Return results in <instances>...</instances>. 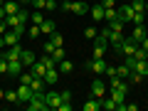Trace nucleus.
<instances>
[{"label":"nucleus","instance_id":"1","mask_svg":"<svg viewBox=\"0 0 148 111\" xmlns=\"http://www.w3.org/2000/svg\"><path fill=\"white\" fill-rule=\"evenodd\" d=\"M101 35L109 40V45H114V52H121V45H123V40H126L121 30H111V27H106Z\"/></svg>","mask_w":148,"mask_h":111},{"label":"nucleus","instance_id":"2","mask_svg":"<svg viewBox=\"0 0 148 111\" xmlns=\"http://www.w3.org/2000/svg\"><path fill=\"white\" fill-rule=\"evenodd\" d=\"M27 109L30 111H49L47 101H45V91H32V99L27 101Z\"/></svg>","mask_w":148,"mask_h":111},{"label":"nucleus","instance_id":"3","mask_svg":"<svg viewBox=\"0 0 148 111\" xmlns=\"http://www.w3.org/2000/svg\"><path fill=\"white\" fill-rule=\"evenodd\" d=\"M45 101H47L49 109H57V106L62 104V94H59V91H45Z\"/></svg>","mask_w":148,"mask_h":111},{"label":"nucleus","instance_id":"4","mask_svg":"<svg viewBox=\"0 0 148 111\" xmlns=\"http://www.w3.org/2000/svg\"><path fill=\"white\" fill-rule=\"evenodd\" d=\"M136 49H138V42H136V40H131V37H126L123 45H121V54H123V57H131Z\"/></svg>","mask_w":148,"mask_h":111},{"label":"nucleus","instance_id":"5","mask_svg":"<svg viewBox=\"0 0 148 111\" xmlns=\"http://www.w3.org/2000/svg\"><path fill=\"white\" fill-rule=\"evenodd\" d=\"M86 69L94 72V74H104L106 72V62L104 59H89V62H86Z\"/></svg>","mask_w":148,"mask_h":111},{"label":"nucleus","instance_id":"6","mask_svg":"<svg viewBox=\"0 0 148 111\" xmlns=\"http://www.w3.org/2000/svg\"><path fill=\"white\" fill-rule=\"evenodd\" d=\"M22 67H25V64H22L20 59H8V74H10V77H20Z\"/></svg>","mask_w":148,"mask_h":111},{"label":"nucleus","instance_id":"7","mask_svg":"<svg viewBox=\"0 0 148 111\" xmlns=\"http://www.w3.org/2000/svg\"><path fill=\"white\" fill-rule=\"evenodd\" d=\"M91 96H96V99H104L106 96V84L101 79H94V84H91Z\"/></svg>","mask_w":148,"mask_h":111},{"label":"nucleus","instance_id":"8","mask_svg":"<svg viewBox=\"0 0 148 111\" xmlns=\"http://www.w3.org/2000/svg\"><path fill=\"white\" fill-rule=\"evenodd\" d=\"M17 99H20V104H27V101L32 99V86L30 84H20V89H17Z\"/></svg>","mask_w":148,"mask_h":111},{"label":"nucleus","instance_id":"9","mask_svg":"<svg viewBox=\"0 0 148 111\" xmlns=\"http://www.w3.org/2000/svg\"><path fill=\"white\" fill-rule=\"evenodd\" d=\"M3 37H5V47H12V45H17V42H20V37H22V35H20V32H15V30L10 27V30H8Z\"/></svg>","mask_w":148,"mask_h":111},{"label":"nucleus","instance_id":"10","mask_svg":"<svg viewBox=\"0 0 148 111\" xmlns=\"http://www.w3.org/2000/svg\"><path fill=\"white\" fill-rule=\"evenodd\" d=\"M119 17H121L126 25H131V20H133V8H131V5H121V8H119Z\"/></svg>","mask_w":148,"mask_h":111},{"label":"nucleus","instance_id":"11","mask_svg":"<svg viewBox=\"0 0 148 111\" xmlns=\"http://www.w3.org/2000/svg\"><path fill=\"white\" fill-rule=\"evenodd\" d=\"M72 12H74L77 17H82V15L89 12V5H86L84 0H77V3H72Z\"/></svg>","mask_w":148,"mask_h":111},{"label":"nucleus","instance_id":"12","mask_svg":"<svg viewBox=\"0 0 148 111\" xmlns=\"http://www.w3.org/2000/svg\"><path fill=\"white\" fill-rule=\"evenodd\" d=\"M3 54H5L8 59H20V54H22V47H20V42H17V45H12V47H8Z\"/></svg>","mask_w":148,"mask_h":111},{"label":"nucleus","instance_id":"13","mask_svg":"<svg viewBox=\"0 0 148 111\" xmlns=\"http://www.w3.org/2000/svg\"><path fill=\"white\" fill-rule=\"evenodd\" d=\"M89 15L94 17V22H104V5H94V8H89Z\"/></svg>","mask_w":148,"mask_h":111},{"label":"nucleus","instance_id":"14","mask_svg":"<svg viewBox=\"0 0 148 111\" xmlns=\"http://www.w3.org/2000/svg\"><path fill=\"white\" fill-rule=\"evenodd\" d=\"M57 79H59V72L54 67H49L47 72H45V84H57Z\"/></svg>","mask_w":148,"mask_h":111},{"label":"nucleus","instance_id":"15","mask_svg":"<svg viewBox=\"0 0 148 111\" xmlns=\"http://www.w3.org/2000/svg\"><path fill=\"white\" fill-rule=\"evenodd\" d=\"M82 109H84V111H99V109H101V99H96V96H91V99L86 101V104L82 106Z\"/></svg>","mask_w":148,"mask_h":111},{"label":"nucleus","instance_id":"16","mask_svg":"<svg viewBox=\"0 0 148 111\" xmlns=\"http://www.w3.org/2000/svg\"><path fill=\"white\" fill-rule=\"evenodd\" d=\"M3 8H5L8 15H15V12L20 10V3H15V0H5V3H3Z\"/></svg>","mask_w":148,"mask_h":111},{"label":"nucleus","instance_id":"17","mask_svg":"<svg viewBox=\"0 0 148 111\" xmlns=\"http://www.w3.org/2000/svg\"><path fill=\"white\" fill-rule=\"evenodd\" d=\"M143 37H146V27H143V25H136V27H133V35H131V40H136V42L141 45V40H143Z\"/></svg>","mask_w":148,"mask_h":111},{"label":"nucleus","instance_id":"18","mask_svg":"<svg viewBox=\"0 0 148 111\" xmlns=\"http://www.w3.org/2000/svg\"><path fill=\"white\" fill-rule=\"evenodd\" d=\"M45 72H47V67H45V64L37 59V62L32 64V77H45Z\"/></svg>","mask_w":148,"mask_h":111},{"label":"nucleus","instance_id":"19","mask_svg":"<svg viewBox=\"0 0 148 111\" xmlns=\"http://www.w3.org/2000/svg\"><path fill=\"white\" fill-rule=\"evenodd\" d=\"M126 94H128V91H121V89H111V99L116 101V104H123V101H126Z\"/></svg>","mask_w":148,"mask_h":111},{"label":"nucleus","instance_id":"20","mask_svg":"<svg viewBox=\"0 0 148 111\" xmlns=\"http://www.w3.org/2000/svg\"><path fill=\"white\" fill-rule=\"evenodd\" d=\"M20 62H22V64H35L37 59H35V54H32L30 49H22V54H20Z\"/></svg>","mask_w":148,"mask_h":111},{"label":"nucleus","instance_id":"21","mask_svg":"<svg viewBox=\"0 0 148 111\" xmlns=\"http://www.w3.org/2000/svg\"><path fill=\"white\" fill-rule=\"evenodd\" d=\"M49 42H52L54 47H62V45H64V37H62V32H52V35H49Z\"/></svg>","mask_w":148,"mask_h":111},{"label":"nucleus","instance_id":"22","mask_svg":"<svg viewBox=\"0 0 148 111\" xmlns=\"http://www.w3.org/2000/svg\"><path fill=\"white\" fill-rule=\"evenodd\" d=\"M101 109H106V111H116V101L111 99V96H109V99L104 96V99H101Z\"/></svg>","mask_w":148,"mask_h":111},{"label":"nucleus","instance_id":"23","mask_svg":"<svg viewBox=\"0 0 148 111\" xmlns=\"http://www.w3.org/2000/svg\"><path fill=\"white\" fill-rule=\"evenodd\" d=\"M40 30H42L45 35H52V32H54V20H45L42 25H40Z\"/></svg>","mask_w":148,"mask_h":111},{"label":"nucleus","instance_id":"24","mask_svg":"<svg viewBox=\"0 0 148 111\" xmlns=\"http://www.w3.org/2000/svg\"><path fill=\"white\" fill-rule=\"evenodd\" d=\"M136 72L143 74V77H148V59H141V62H136Z\"/></svg>","mask_w":148,"mask_h":111},{"label":"nucleus","instance_id":"25","mask_svg":"<svg viewBox=\"0 0 148 111\" xmlns=\"http://www.w3.org/2000/svg\"><path fill=\"white\" fill-rule=\"evenodd\" d=\"M146 12H136L133 10V20H131V25H143V22H146Z\"/></svg>","mask_w":148,"mask_h":111},{"label":"nucleus","instance_id":"26","mask_svg":"<svg viewBox=\"0 0 148 111\" xmlns=\"http://www.w3.org/2000/svg\"><path fill=\"white\" fill-rule=\"evenodd\" d=\"M133 69H128L126 64H121V67H116V77H121V79H128V74H131Z\"/></svg>","mask_w":148,"mask_h":111},{"label":"nucleus","instance_id":"27","mask_svg":"<svg viewBox=\"0 0 148 111\" xmlns=\"http://www.w3.org/2000/svg\"><path fill=\"white\" fill-rule=\"evenodd\" d=\"M72 69H74V64L69 62V59H62V62H59V72H62V74H69Z\"/></svg>","mask_w":148,"mask_h":111},{"label":"nucleus","instance_id":"28","mask_svg":"<svg viewBox=\"0 0 148 111\" xmlns=\"http://www.w3.org/2000/svg\"><path fill=\"white\" fill-rule=\"evenodd\" d=\"M52 59H54V64H59L62 59H67V54H64V49H62V47H57V49L52 52Z\"/></svg>","mask_w":148,"mask_h":111},{"label":"nucleus","instance_id":"29","mask_svg":"<svg viewBox=\"0 0 148 111\" xmlns=\"http://www.w3.org/2000/svg\"><path fill=\"white\" fill-rule=\"evenodd\" d=\"M143 79H146V77H143V74H138V72H136V69H133V72H131V74H128V82H131V84H141V82H143Z\"/></svg>","mask_w":148,"mask_h":111},{"label":"nucleus","instance_id":"30","mask_svg":"<svg viewBox=\"0 0 148 111\" xmlns=\"http://www.w3.org/2000/svg\"><path fill=\"white\" fill-rule=\"evenodd\" d=\"M30 20H32V25H42V22H45V15H42L40 10H35V12L30 15Z\"/></svg>","mask_w":148,"mask_h":111},{"label":"nucleus","instance_id":"31","mask_svg":"<svg viewBox=\"0 0 148 111\" xmlns=\"http://www.w3.org/2000/svg\"><path fill=\"white\" fill-rule=\"evenodd\" d=\"M123 25H126V22H123L121 17H114V20L109 22V27H111V30H123Z\"/></svg>","mask_w":148,"mask_h":111},{"label":"nucleus","instance_id":"32","mask_svg":"<svg viewBox=\"0 0 148 111\" xmlns=\"http://www.w3.org/2000/svg\"><path fill=\"white\" fill-rule=\"evenodd\" d=\"M131 8H133L136 12H146V0H133Z\"/></svg>","mask_w":148,"mask_h":111},{"label":"nucleus","instance_id":"33","mask_svg":"<svg viewBox=\"0 0 148 111\" xmlns=\"http://www.w3.org/2000/svg\"><path fill=\"white\" fill-rule=\"evenodd\" d=\"M84 37H86V40H96V37H99V30H96V27H86Z\"/></svg>","mask_w":148,"mask_h":111},{"label":"nucleus","instance_id":"34","mask_svg":"<svg viewBox=\"0 0 148 111\" xmlns=\"http://www.w3.org/2000/svg\"><path fill=\"white\" fill-rule=\"evenodd\" d=\"M40 62H42L47 69H49V67H54V59H52V54H42V57H40Z\"/></svg>","mask_w":148,"mask_h":111},{"label":"nucleus","instance_id":"35","mask_svg":"<svg viewBox=\"0 0 148 111\" xmlns=\"http://www.w3.org/2000/svg\"><path fill=\"white\" fill-rule=\"evenodd\" d=\"M133 57H136V62H141V59H148V52L143 47H138L136 52H133Z\"/></svg>","mask_w":148,"mask_h":111},{"label":"nucleus","instance_id":"36","mask_svg":"<svg viewBox=\"0 0 148 111\" xmlns=\"http://www.w3.org/2000/svg\"><path fill=\"white\" fill-rule=\"evenodd\" d=\"M27 35H30L32 40H37V37L42 35V30H40V25H32V27H30V32H27Z\"/></svg>","mask_w":148,"mask_h":111},{"label":"nucleus","instance_id":"37","mask_svg":"<svg viewBox=\"0 0 148 111\" xmlns=\"http://www.w3.org/2000/svg\"><path fill=\"white\" fill-rule=\"evenodd\" d=\"M17 79H20V84H30V82H32V72H22Z\"/></svg>","mask_w":148,"mask_h":111},{"label":"nucleus","instance_id":"38","mask_svg":"<svg viewBox=\"0 0 148 111\" xmlns=\"http://www.w3.org/2000/svg\"><path fill=\"white\" fill-rule=\"evenodd\" d=\"M5 99L10 101V104H20V99H17V91H5Z\"/></svg>","mask_w":148,"mask_h":111},{"label":"nucleus","instance_id":"39","mask_svg":"<svg viewBox=\"0 0 148 111\" xmlns=\"http://www.w3.org/2000/svg\"><path fill=\"white\" fill-rule=\"evenodd\" d=\"M59 10H62V12H72V0H64V3H59Z\"/></svg>","mask_w":148,"mask_h":111},{"label":"nucleus","instance_id":"40","mask_svg":"<svg viewBox=\"0 0 148 111\" xmlns=\"http://www.w3.org/2000/svg\"><path fill=\"white\" fill-rule=\"evenodd\" d=\"M45 3H47V0H32L30 5H35V10H45Z\"/></svg>","mask_w":148,"mask_h":111},{"label":"nucleus","instance_id":"41","mask_svg":"<svg viewBox=\"0 0 148 111\" xmlns=\"http://www.w3.org/2000/svg\"><path fill=\"white\" fill-rule=\"evenodd\" d=\"M54 8H59L57 0H47V3H45V10H54Z\"/></svg>","mask_w":148,"mask_h":111},{"label":"nucleus","instance_id":"42","mask_svg":"<svg viewBox=\"0 0 148 111\" xmlns=\"http://www.w3.org/2000/svg\"><path fill=\"white\" fill-rule=\"evenodd\" d=\"M106 77H116V67H109V64H106Z\"/></svg>","mask_w":148,"mask_h":111},{"label":"nucleus","instance_id":"43","mask_svg":"<svg viewBox=\"0 0 148 111\" xmlns=\"http://www.w3.org/2000/svg\"><path fill=\"white\" fill-rule=\"evenodd\" d=\"M54 49H57V47H54V45H52V42H47V45H45V54H52V52H54Z\"/></svg>","mask_w":148,"mask_h":111},{"label":"nucleus","instance_id":"44","mask_svg":"<svg viewBox=\"0 0 148 111\" xmlns=\"http://www.w3.org/2000/svg\"><path fill=\"white\" fill-rule=\"evenodd\" d=\"M62 94V101H72V91H59Z\"/></svg>","mask_w":148,"mask_h":111},{"label":"nucleus","instance_id":"45","mask_svg":"<svg viewBox=\"0 0 148 111\" xmlns=\"http://www.w3.org/2000/svg\"><path fill=\"white\" fill-rule=\"evenodd\" d=\"M5 32H8V22L0 20V35H5Z\"/></svg>","mask_w":148,"mask_h":111},{"label":"nucleus","instance_id":"46","mask_svg":"<svg viewBox=\"0 0 148 111\" xmlns=\"http://www.w3.org/2000/svg\"><path fill=\"white\" fill-rule=\"evenodd\" d=\"M138 47H143V49H146V52H148V35H146V37H143V40H141V45H138Z\"/></svg>","mask_w":148,"mask_h":111},{"label":"nucleus","instance_id":"47","mask_svg":"<svg viewBox=\"0 0 148 111\" xmlns=\"http://www.w3.org/2000/svg\"><path fill=\"white\" fill-rule=\"evenodd\" d=\"M138 109V104H126V106H123V111H136Z\"/></svg>","mask_w":148,"mask_h":111},{"label":"nucleus","instance_id":"48","mask_svg":"<svg viewBox=\"0 0 148 111\" xmlns=\"http://www.w3.org/2000/svg\"><path fill=\"white\" fill-rule=\"evenodd\" d=\"M101 5H104V8H114L116 3H114V0H101Z\"/></svg>","mask_w":148,"mask_h":111},{"label":"nucleus","instance_id":"49","mask_svg":"<svg viewBox=\"0 0 148 111\" xmlns=\"http://www.w3.org/2000/svg\"><path fill=\"white\" fill-rule=\"evenodd\" d=\"M8 17V12H5V8H0V20H5Z\"/></svg>","mask_w":148,"mask_h":111},{"label":"nucleus","instance_id":"50","mask_svg":"<svg viewBox=\"0 0 148 111\" xmlns=\"http://www.w3.org/2000/svg\"><path fill=\"white\" fill-rule=\"evenodd\" d=\"M17 3H25V5H30V3H32V0H17Z\"/></svg>","mask_w":148,"mask_h":111},{"label":"nucleus","instance_id":"51","mask_svg":"<svg viewBox=\"0 0 148 111\" xmlns=\"http://www.w3.org/2000/svg\"><path fill=\"white\" fill-rule=\"evenodd\" d=\"M3 3H5V0H0V8H3Z\"/></svg>","mask_w":148,"mask_h":111},{"label":"nucleus","instance_id":"52","mask_svg":"<svg viewBox=\"0 0 148 111\" xmlns=\"http://www.w3.org/2000/svg\"><path fill=\"white\" fill-rule=\"evenodd\" d=\"M146 35H148V30H146Z\"/></svg>","mask_w":148,"mask_h":111},{"label":"nucleus","instance_id":"53","mask_svg":"<svg viewBox=\"0 0 148 111\" xmlns=\"http://www.w3.org/2000/svg\"><path fill=\"white\" fill-rule=\"evenodd\" d=\"M146 3H148V0H146Z\"/></svg>","mask_w":148,"mask_h":111}]
</instances>
